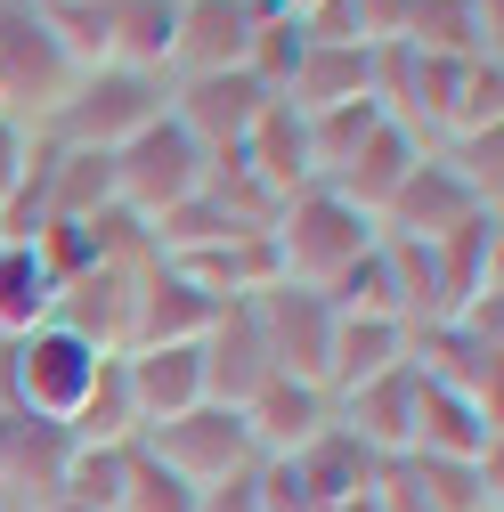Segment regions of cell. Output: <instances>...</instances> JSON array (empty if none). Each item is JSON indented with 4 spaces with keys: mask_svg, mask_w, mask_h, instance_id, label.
<instances>
[{
    "mask_svg": "<svg viewBox=\"0 0 504 512\" xmlns=\"http://www.w3.org/2000/svg\"><path fill=\"white\" fill-rule=\"evenodd\" d=\"M163 114H171V74H139V66H114V57H98V66L74 74V90L49 106V122H41L33 139L114 155V147H131L147 122H163Z\"/></svg>",
    "mask_w": 504,
    "mask_h": 512,
    "instance_id": "cell-1",
    "label": "cell"
},
{
    "mask_svg": "<svg viewBox=\"0 0 504 512\" xmlns=\"http://www.w3.org/2000/svg\"><path fill=\"white\" fill-rule=\"evenodd\" d=\"M383 236L350 196H334L326 179H309V187H293V196L277 204V220H269V252H277V277L285 285H309V293H326L358 252Z\"/></svg>",
    "mask_w": 504,
    "mask_h": 512,
    "instance_id": "cell-2",
    "label": "cell"
},
{
    "mask_svg": "<svg viewBox=\"0 0 504 512\" xmlns=\"http://www.w3.org/2000/svg\"><path fill=\"white\" fill-rule=\"evenodd\" d=\"M106 358L114 350L82 342L74 326H57V317H49V326H33V334H17L9 350H0V399H9L25 423H57V431H66Z\"/></svg>",
    "mask_w": 504,
    "mask_h": 512,
    "instance_id": "cell-3",
    "label": "cell"
},
{
    "mask_svg": "<svg viewBox=\"0 0 504 512\" xmlns=\"http://www.w3.org/2000/svg\"><path fill=\"white\" fill-rule=\"evenodd\" d=\"M139 447H147L155 464H171V472H179L187 488H196V496L261 464V447H252L244 407H220V399L187 407V415H171V423H147V431H139Z\"/></svg>",
    "mask_w": 504,
    "mask_h": 512,
    "instance_id": "cell-4",
    "label": "cell"
},
{
    "mask_svg": "<svg viewBox=\"0 0 504 512\" xmlns=\"http://www.w3.org/2000/svg\"><path fill=\"white\" fill-rule=\"evenodd\" d=\"M204 171H212V155L163 114V122H147L131 147H114V204L131 212V220H155V212H171V204L196 196Z\"/></svg>",
    "mask_w": 504,
    "mask_h": 512,
    "instance_id": "cell-5",
    "label": "cell"
},
{
    "mask_svg": "<svg viewBox=\"0 0 504 512\" xmlns=\"http://www.w3.org/2000/svg\"><path fill=\"white\" fill-rule=\"evenodd\" d=\"M277 9L269 0H179L171 9V82H187V74H236V66H252V41H261V25H269Z\"/></svg>",
    "mask_w": 504,
    "mask_h": 512,
    "instance_id": "cell-6",
    "label": "cell"
},
{
    "mask_svg": "<svg viewBox=\"0 0 504 512\" xmlns=\"http://www.w3.org/2000/svg\"><path fill=\"white\" fill-rule=\"evenodd\" d=\"M277 106V90L252 74V66H236V74H187V82H171V122L187 139H196L204 155H236L244 139H252V122H261Z\"/></svg>",
    "mask_w": 504,
    "mask_h": 512,
    "instance_id": "cell-7",
    "label": "cell"
},
{
    "mask_svg": "<svg viewBox=\"0 0 504 512\" xmlns=\"http://www.w3.org/2000/svg\"><path fill=\"white\" fill-rule=\"evenodd\" d=\"M252 317H261V334H269V358L277 374L293 382H318L326 391V350H334V301L326 293H309V285H261L252 293Z\"/></svg>",
    "mask_w": 504,
    "mask_h": 512,
    "instance_id": "cell-8",
    "label": "cell"
},
{
    "mask_svg": "<svg viewBox=\"0 0 504 512\" xmlns=\"http://www.w3.org/2000/svg\"><path fill=\"white\" fill-rule=\"evenodd\" d=\"M220 317V293H204L187 269H171L163 252L139 269V293H131V342L122 350H147V342H204Z\"/></svg>",
    "mask_w": 504,
    "mask_h": 512,
    "instance_id": "cell-9",
    "label": "cell"
},
{
    "mask_svg": "<svg viewBox=\"0 0 504 512\" xmlns=\"http://www.w3.org/2000/svg\"><path fill=\"white\" fill-rule=\"evenodd\" d=\"M472 212H496V204H480L472 187H464V171L439 155V147H423V163L407 171V187L391 196V212H383V236H407V244H439L448 228H464Z\"/></svg>",
    "mask_w": 504,
    "mask_h": 512,
    "instance_id": "cell-10",
    "label": "cell"
},
{
    "mask_svg": "<svg viewBox=\"0 0 504 512\" xmlns=\"http://www.w3.org/2000/svg\"><path fill=\"white\" fill-rule=\"evenodd\" d=\"M114 358H122V382H131L139 431L212 399V391H204V342H147V350H114Z\"/></svg>",
    "mask_w": 504,
    "mask_h": 512,
    "instance_id": "cell-11",
    "label": "cell"
},
{
    "mask_svg": "<svg viewBox=\"0 0 504 512\" xmlns=\"http://www.w3.org/2000/svg\"><path fill=\"white\" fill-rule=\"evenodd\" d=\"M269 374H277V358H269V334H261V317H252V301H220L212 334H204V391L220 407H244Z\"/></svg>",
    "mask_w": 504,
    "mask_h": 512,
    "instance_id": "cell-12",
    "label": "cell"
},
{
    "mask_svg": "<svg viewBox=\"0 0 504 512\" xmlns=\"http://www.w3.org/2000/svg\"><path fill=\"white\" fill-rule=\"evenodd\" d=\"M244 423H252V447H261V464H285V456H301V447L334 423V399L318 391V382L269 374L261 391L244 399Z\"/></svg>",
    "mask_w": 504,
    "mask_h": 512,
    "instance_id": "cell-13",
    "label": "cell"
},
{
    "mask_svg": "<svg viewBox=\"0 0 504 512\" xmlns=\"http://www.w3.org/2000/svg\"><path fill=\"white\" fill-rule=\"evenodd\" d=\"M415 163H423V139L407 131L399 114H383V122L366 131V147H358V155H350V163H342L326 187H334V196H350V204H358L374 228H383V212H391V196L407 187V171H415Z\"/></svg>",
    "mask_w": 504,
    "mask_h": 512,
    "instance_id": "cell-14",
    "label": "cell"
},
{
    "mask_svg": "<svg viewBox=\"0 0 504 512\" xmlns=\"http://www.w3.org/2000/svg\"><path fill=\"white\" fill-rule=\"evenodd\" d=\"M415 358V326L407 317H342L334 309V350H326V399H350L366 382H383L391 366Z\"/></svg>",
    "mask_w": 504,
    "mask_h": 512,
    "instance_id": "cell-15",
    "label": "cell"
},
{
    "mask_svg": "<svg viewBox=\"0 0 504 512\" xmlns=\"http://www.w3.org/2000/svg\"><path fill=\"white\" fill-rule=\"evenodd\" d=\"M293 114H326L350 98H374V41H301L293 74L277 90Z\"/></svg>",
    "mask_w": 504,
    "mask_h": 512,
    "instance_id": "cell-16",
    "label": "cell"
},
{
    "mask_svg": "<svg viewBox=\"0 0 504 512\" xmlns=\"http://www.w3.org/2000/svg\"><path fill=\"white\" fill-rule=\"evenodd\" d=\"M407 447H423V456H496V399H472V391H448V382L415 374Z\"/></svg>",
    "mask_w": 504,
    "mask_h": 512,
    "instance_id": "cell-17",
    "label": "cell"
},
{
    "mask_svg": "<svg viewBox=\"0 0 504 512\" xmlns=\"http://www.w3.org/2000/svg\"><path fill=\"white\" fill-rule=\"evenodd\" d=\"M391 464L423 512H496V456H423V447H407Z\"/></svg>",
    "mask_w": 504,
    "mask_h": 512,
    "instance_id": "cell-18",
    "label": "cell"
},
{
    "mask_svg": "<svg viewBox=\"0 0 504 512\" xmlns=\"http://www.w3.org/2000/svg\"><path fill=\"white\" fill-rule=\"evenodd\" d=\"M236 155H244V171L261 179L277 204L293 196V187H309V179H318V163H309V122H301V114H293L285 98H277V106H269L261 122H252V139H244Z\"/></svg>",
    "mask_w": 504,
    "mask_h": 512,
    "instance_id": "cell-19",
    "label": "cell"
},
{
    "mask_svg": "<svg viewBox=\"0 0 504 512\" xmlns=\"http://www.w3.org/2000/svg\"><path fill=\"white\" fill-rule=\"evenodd\" d=\"M57 317V269L25 236H0V342H17Z\"/></svg>",
    "mask_w": 504,
    "mask_h": 512,
    "instance_id": "cell-20",
    "label": "cell"
},
{
    "mask_svg": "<svg viewBox=\"0 0 504 512\" xmlns=\"http://www.w3.org/2000/svg\"><path fill=\"white\" fill-rule=\"evenodd\" d=\"M114 512H196V488L131 439L122 447V480H114Z\"/></svg>",
    "mask_w": 504,
    "mask_h": 512,
    "instance_id": "cell-21",
    "label": "cell"
},
{
    "mask_svg": "<svg viewBox=\"0 0 504 512\" xmlns=\"http://www.w3.org/2000/svg\"><path fill=\"white\" fill-rule=\"evenodd\" d=\"M196 512H269L261 464H252V472H236V480H220V488H204V496H196Z\"/></svg>",
    "mask_w": 504,
    "mask_h": 512,
    "instance_id": "cell-22",
    "label": "cell"
},
{
    "mask_svg": "<svg viewBox=\"0 0 504 512\" xmlns=\"http://www.w3.org/2000/svg\"><path fill=\"white\" fill-rule=\"evenodd\" d=\"M25 163H33V131H25V122H9V114H0V196H9V187L25 179Z\"/></svg>",
    "mask_w": 504,
    "mask_h": 512,
    "instance_id": "cell-23",
    "label": "cell"
},
{
    "mask_svg": "<svg viewBox=\"0 0 504 512\" xmlns=\"http://www.w3.org/2000/svg\"><path fill=\"white\" fill-rule=\"evenodd\" d=\"M25 431H33V423H25L17 407H0V496L17 488V464H25Z\"/></svg>",
    "mask_w": 504,
    "mask_h": 512,
    "instance_id": "cell-24",
    "label": "cell"
},
{
    "mask_svg": "<svg viewBox=\"0 0 504 512\" xmlns=\"http://www.w3.org/2000/svg\"><path fill=\"white\" fill-rule=\"evenodd\" d=\"M0 350H9V342H0ZM0 407H9V399H0Z\"/></svg>",
    "mask_w": 504,
    "mask_h": 512,
    "instance_id": "cell-25",
    "label": "cell"
}]
</instances>
